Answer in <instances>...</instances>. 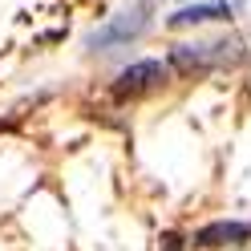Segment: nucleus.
<instances>
[{
    "instance_id": "1",
    "label": "nucleus",
    "mask_w": 251,
    "mask_h": 251,
    "mask_svg": "<svg viewBox=\"0 0 251 251\" xmlns=\"http://www.w3.org/2000/svg\"><path fill=\"white\" fill-rule=\"evenodd\" d=\"M146 8L142 4H134V8H126L118 12L114 21H109L105 28H98V33H89V49H109V45H126V41H134V37H142L146 33Z\"/></svg>"
},
{
    "instance_id": "2",
    "label": "nucleus",
    "mask_w": 251,
    "mask_h": 251,
    "mask_svg": "<svg viewBox=\"0 0 251 251\" xmlns=\"http://www.w3.org/2000/svg\"><path fill=\"white\" fill-rule=\"evenodd\" d=\"M251 239V223H239V219H215V223L199 227L191 235V247L199 251H215V247H235Z\"/></svg>"
},
{
    "instance_id": "3",
    "label": "nucleus",
    "mask_w": 251,
    "mask_h": 251,
    "mask_svg": "<svg viewBox=\"0 0 251 251\" xmlns=\"http://www.w3.org/2000/svg\"><path fill=\"white\" fill-rule=\"evenodd\" d=\"M162 81H166V65L162 61H134L130 69L118 73L114 93L118 98H138V93H150L154 85H162Z\"/></svg>"
},
{
    "instance_id": "4",
    "label": "nucleus",
    "mask_w": 251,
    "mask_h": 251,
    "mask_svg": "<svg viewBox=\"0 0 251 251\" xmlns=\"http://www.w3.org/2000/svg\"><path fill=\"white\" fill-rule=\"evenodd\" d=\"M227 49V41L223 45H175L170 49V65H175L178 73H207L211 65H219V61H231V53H223Z\"/></svg>"
},
{
    "instance_id": "5",
    "label": "nucleus",
    "mask_w": 251,
    "mask_h": 251,
    "mask_svg": "<svg viewBox=\"0 0 251 251\" xmlns=\"http://www.w3.org/2000/svg\"><path fill=\"white\" fill-rule=\"evenodd\" d=\"M223 17H231V4L215 0V4H186V8H178L175 17H170V25L186 28V25H207V21H223Z\"/></svg>"
}]
</instances>
